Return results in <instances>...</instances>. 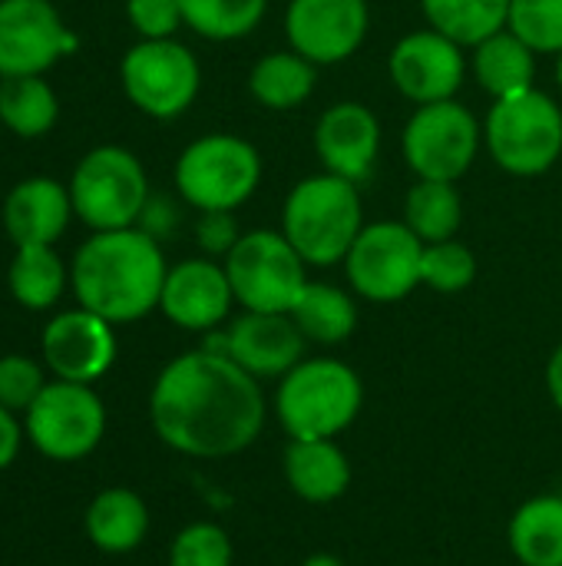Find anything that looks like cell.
<instances>
[{
	"label": "cell",
	"instance_id": "6da1fadb",
	"mask_svg": "<svg viewBox=\"0 0 562 566\" xmlns=\"http://www.w3.org/2000/svg\"><path fill=\"white\" fill-rule=\"evenodd\" d=\"M265 415L258 378L212 348L172 358L149 391L152 431L185 458L215 461L252 448L265 428Z\"/></svg>",
	"mask_w": 562,
	"mask_h": 566
},
{
	"label": "cell",
	"instance_id": "7a4b0ae2",
	"mask_svg": "<svg viewBox=\"0 0 562 566\" xmlns=\"http://www.w3.org/2000/svg\"><path fill=\"white\" fill-rule=\"evenodd\" d=\"M166 272L169 265L159 239L139 226L93 232L73 255L70 289L79 308L109 325H129L159 308Z\"/></svg>",
	"mask_w": 562,
	"mask_h": 566
},
{
	"label": "cell",
	"instance_id": "3957f363",
	"mask_svg": "<svg viewBox=\"0 0 562 566\" xmlns=\"http://www.w3.org/2000/svg\"><path fill=\"white\" fill-rule=\"evenodd\" d=\"M364 229V202L358 182L315 172L291 186L282 206V232L295 252L315 265H344L354 239Z\"/></svg>",
	"mask_w": 562,
	"mask_h": 566
},
{
	"label": "cell",
	"instance_id": "277c9868",
	"mask_svg": "<svg viewBox=\"0 0 562 566\" xmlns=\"http://www.w3.org/2000/svg\"><path fill=\"white\" fill-rule=\"evenodd\" d=\"M364 405V385L358 371L338 358H301L285 378H278L275 415L288 438L315 441L338 438L354 424Z\"/></svg>",
	"mask_w": 562,
	"mask_h": 566
},
{
	"label": "cell",
	"instance_id": "5b68a950",
	"mask_svg": "<svg viewBox=\"0 0 562 566\" xmlns=\"http://www.w3.org/2000/svg\"><path fill=\"white\" fill-rule=\"evenodd\" d=\"M484 146L510 176L533 179L550 172L562 156V106L537 86L494 99L484 119Z\"/></svg>",
	"mask_w": 562,
	"mask_h": 566
},
{
	"label": "cell",
	"instance_id": "8992f818",
	"mask_svg": "<svg viewBox=\"0 0 562 566\" xmlns=\"http://www.w3.org/2000/svg\"><path fill=\"white\" fill-rule=\"evenodd\" d=\"M176 189L199 212H235L262 182L258 149L235 133H205L176 159Z\"/></svg>",
	"mask_w": 562,
	"mask_h": 566
},
{
	"label": "cell",
	"instance_id": "52a82bcc",
	"mask_svg": "<svg viewBox=\"0 0 562 566\" xmlns=\"http://www.w3.org/2000/svg\"><path fill=\"white\" fill-rule=\"evenodd\" d=\"M73 216L93 232L132 229L149 202V179L136 153L123 146L89 149L70 176Z\"/></svg>",
	"mask_w": 562,
	"mask_h": 566
},
{
	"label": "cell",
	"instance_id": "ba28073f",
	"mask_svg": "<svg viewBox=\"0 0 562 566\" xmlns=\"http://www.w3.org/2000/svg\"><path fill=\"white\" fill-rule=\"evenodd\" d=\"M222 265L229 272L235 302L245 312L291 315L308 285V262L295 252L282 229L242 232Z\"/></svg>",
	"mask_w": 562,
	"mask_h": 566
},
{
	"label": "cell",
	"instance_id": "9c48e42d",
	"mask_svg": "<svg viewBox=\"0 0 562 566\" xmlns=\"http://www.w3.org/2000/svg\"><path fill=\"white\" fill-rule=\"evenodd\" d=\"M119 80L123 93L139 113L152 119H176L195 103L202 86V66L195 53L176 36L139 40L126 50L119 63Z\"/></svg>",
	"mask_w": 562,
	"mask_h": 566
},
{
	"label": "cell",
	"instance_id": "30bf717a",
	"mask_svg": "<svg viewBox=\"0 0 562 566\" xmlns=\"http://www.w3.org/2000/svg\"><path fill=\"white\" fill-rule=\"evenodd\" d=\"M23 434L50 461H79L96 451L106 434L103 398L89 385L46 381L36 401L23 411Z\"/></svg>",
	"mask_w": 562,
	"mask_h": 566
},
{
	"label": "cell",
	"instance_id": "8fae6325",
	"mask_svg": "<svg viewBox=\"0 0 562 566\" xmlns=\"http://www.w3.org/2000/svg\"><path fill=\"white\" fill-rule=\"evenodd\" d=\"M484 126L470 106L457 99L417 106L404 126L401 149L417 179L457 182L477 159Z\"/></svg>",
	"mask_w": 562,
	"mask_h": 566
},
{
	"label": "cell",
	"instance_id": "7c38bea8",
	"mask_svg": "<svg viewBox=\"0 0 562 566\" xmlns=\"http://www.w3.org/2000/svg\"><path fill=\"white\" fill-rule=\"evenodd\" d=\"M421 262L424 242L401 219H384L361 229L344 259V272L354 295L374 305H394L421 285Z\"/></svg>",
	"mask_w": 562,
	"mask_h": 566
},
{
	"label": "cell",
	"instance_id": "4fadbf2b",
	"mask_svg": "<svg viewBox=\"0 0 562 566\" xmlns=\"http://www.w3.org/2000/svg\"><path fill=\"white\" fill-rule=\"evenodd\" d=\"M457 40L444 36L441 30H414L391 46L388 76L401 96L417 106L454 99L467 80L470 60Z\"/></svg>",
	"mask_w": 562,
	"mask_h": 566
},
{
	"label": "cell",
	"instance_id": "5bb4252c",
	"mask_svg": "<svg viewBox=\"0 0 562 566\" xmlns=\"http://www.w3.org/2000/svg\"><path fill=\"white\" fill-rule=\"evenodd\" d=\"M368 0H288L285 7L288 46L315 66L351 60L368 40Z\"/></svg>",
	"mask_w": 562,
	"mask_h": 566
},
{
	"label": "cell",
	"instance_id": "9a60e30c",
	"mask_svg": "<svg viewBox=\"0 0 562 566\" xmlns=\"http://www.w3.org/2000/svg\"><path fill=\"white\" fill-rule=\"evenodd\" d=\"M76 46L50 0H0V80L43 76Z\"/></svg>",
	"mask_w": 562,
	"mask_h": 566
},
{
	"label": "cell",
	"instance_id": "2e32d148",
	"mask_svg": "<svg viewBox=\"0 0 562 566\" xmlns=\"http://www.w3.org/2000/svg\"><path fill=\"white\" fill-rule=\"evenodd\" d=\"M305 335L291 315L242 312L225 332L209 335L202 348L229 355L252 378H285L305 358Z\"/></svg>",
	"mask_w": 562,
	"mask_h": 566
},
{
	"label": "cell",
	"instance_id": "e0dca14e",
	"mask_svg": "<svg viewBox=\"0 0 562 566\" xmlns=\"http://www.w3.org/2000/svg\"><path fill=\"white\" fill-rule=\"evenodd\" d=\"M40 348H43V365L60 381H76V385L99 381L116 361L113 325L86 308L60 312L56 318H50Z\"/></svg>",
	"mask_w": 562,
	"mask_h": 566
},
{
	"label": "cell",
	"instance_id": "ac0fdd59",
	"mask_svg": "<svg viewBox=\"0 0 562 566\" xmlns=\"http://www.w3.org/2000/svg\"><path fill=\"white\" fill-rule=\"evenodd\" d=\"M235 305V292L225 265L215 259H182L169 265L159 308L162 315L185 332H215Z\"/></svg>",
	"mask_w": 562,
	"mask_h": 566
},
{
	"label": "cell",
	"instance_id": "d6986e66",
	"mask_svg": "<svg viewBox=\"0 0 562 566\" xmlns=\"http://www.w3.org/2000/svg\"><path fill=\"white\" fill-rule=\"evenodd\" d=\"M315 153L325 172L364 182L381 153V119L358 99L331 103L315 123Z\"/></svg>",
	"mask_w": 562,
	"mask_h": 566
},
{
	"label": "cell",
	"instance_id": "ffe728a7",
	"mask_svg": "<svg viewBox=\"0 0 562 566\" xmlns=\"http://www.w3.org/2000/svg\"><path fill=\"white\" fill-rule=\"evenodd\" d=\"M73 216L70 186L33 176L17 182L3 199V229L13 245H53Z\"/></svg>",
	"mask_w": 562,
	"mask_h": 566
},
{
	"label": "cell",
	"instance_id": "44dd1931",
	"mask_svg": "<svg viewBox=\"0 0 562 566\" xmlns=\"http://www.w3.org/2000/svg\"><path fill=\"white\" fill-rule=\"evenodd\" d=\"M282 468L295 497L308 504H335L351 488V461L335 438H291Z\"/></svg>",
	"mask_w": 562,
	"mask_h": 566
},
{
	"label": "cell",
	"instance_id": "7402d4cb",
	"mask_svg": "<svg viewBox=\"0 0 562 566\" xmlns=\"http://www.w3.org/2000/svg\"><path fill=\"white\" fill-rule=\"evenodd\" d=\"M83 527L96 551L132 554L149 534V507L129 488H106L89 501Z\"/></svg>",
	"mask_w": 562,
	"mask_h": 566
},
{
	"label": "cell",
	"instance_id": "603a6c76",
	"mask_svg": "<svg viewBox=\"0 0 562 566\" xmlns=\"http://www.w3.org/2000/svg\"><path fill=\"white\" fill-rule=\"evenodd\" d=\"M470 70L484 93H490L494 99H507L537 86V50L523 43L510 27H503L474 46Z\"/></svg>",
	"mask_w": 562,
	"mask_h": 566
},
{
	"label": "cell",
	"instance_id": "cb8c5ba5",
	"mask_svg": "<svg viewBox=\"0 0 562 566\" xmlns=\"http://www.w3.org/2000/svg\"><path fill=\"white\" fill-rule=\"evenodd\" d=\"M315 83H318V66L311 60H305L301 53H295L291 46L265 53L248 70L252 99L275 113H288V109L308 103L315 93Z\"/></svg>",
	"mask_w": 562,
	"mask_h": 566
},
{
	"label": "cell",
	"instance_id": "d4e9b609",
	"mask_svg": "<svg viewBox=\"0 0 562 566\" xmlns=\"http://www.w3.org/2000/svg\"><path fill=\"white\" fill-rule=\"evenodd\" d=\"M513 557L523 566H562V497L540 494L517 507L507 527Z\"/></svg>",
	"mask_w": 562,
	"mask_h": 566
},
{
	"label": "cell",
	"instance_id": "484cf974",
	"mask_svg": "<svg viewBox=\"0 0 562 566\" xmlns=\"http://www.w3.org/2000/svg\"><path fill=\"white\" fill-rule=\"evenodd\" d=\"M291 318L305 342L315 345H341L358 328V305L354 298L331 285V282H308L301 298L291 308Z\"/></svg>",
	"mask_w": 562,
	"mask_h": 566
},
{
	"label": "cell",
	"instance_id": "4316f807",
	"mask_svg": "<svg viewBox=\"0 0 562 566\" xmlns=\"http://www.w3.org/2000/svg\"><path fill=\"white\" fill-rule=\"evenodd\" d=\"M70 272L63 259L53 252V245H17L10 269H7V285L10 295L30 308V312H46L60 302L66 292Z\"/></svg>",
	"mask_w": 562,
	"mask_h": 566
},
{
	"label": "cell",
	"instance_id": "83f0119b",
	"mask_svg": "<svg viewBox=\"0 0 562 566\" xmlns=\"http://www.w3.org/2000/svg\"><path fill=\"white\" fill-rule=\"evenodd\" d=\"M464 222V199L457 192V182L441 179H417L404 199V226L424 242H444L457 239Z\"/></svg>",
	"mask_w": 562,
	"mask_h": 566
},
{
	"label": "cell",
	"instance_id": "f1b7e54d",
	"mask_svg": "<svg viewBox=\"0 0 562 566\" xmlns=\"http://www.w3.org/2000/svg\"><path fill=\"white\" fill-rule=\"evenodd\" d=\"M56 116H60V103L43 76H3L0 80V123L10 133L23 139L46 136Z\"/></svg>",
	"mask_w": 562,
	"mask_h": 566
},
{
	"label": "cell",
	"instance_id": "f546056e",
	"mask_svg": "<svg viewBox=\"0 0 562 566\" xmlns=\"http://www.w3.org/2000/svg\"><path fill=\"white\" fill-rule=\"evenodd\" d=\"M421 10L434 30L470 50L510 20V0H421Z\"/></svg>",
	"mask_w": 562,
	"mask_h": 566
},
{
	"label": "cell",
	"instance_id": "4dcf8cb0",
	"mask_svg": "<svg viewBox=\"0 0 562 566\" xmlns=\"http://www.w3.org/2000/svg\"><path fill=\"white\" fill-rule=\"evenodd\" d=\"M185 27L205 40L229 43L258 30L268 13V0H179Z\"/></svg>",
	"mask_w": 562,
	"mask_h": 566
},
{
	"label": "cell",
	"instance_id": "1f68e13d",
	"mask_svg": "<svg viewBox=\"0 0 562 566\" xmlns=\"http://www.w3.org/2000/svg\"><path fill=\"white\" fill-rule=\"evenodd\" d=\"M480 262L470 245L460 239H444L424 245V262H421V285L441 292V295H457L467 292L477 282Z\"/></svg>",
	"mask_w": 562,
	"mask_h": 566
},
{
	"label": "cell",
	"instance_id": "d6a6232c",
	"mask_svg": "<svg viewBox=\"0 0 562 566\" xmlns=\"http://www.w3.org/2000/svg\"><path fill=\"white\" fill-rule=\"evenodd\" d=\"M507 27L537 53H560L562 0H510Z\"/></svg>",
	"mask_w": 562,
	"mask_h": 566
},
{
	"label": "cell",
	"instance_id": "836d02e7",
	"mask_svg": "<svg viewBox=\"0 0 562 566\" xmlns=\"http://www.w3.org/2000/svg\"><path fill=\"white\" fill-rule=\"evenodd\" d=\"M235 551L219 524L199 521L176 534L169 547V566H232Z\"/></svg>",
	"mask_w": 562,
	"mask_h": 566
},
{
	"label": "cell",
	"instance_id": "e575fe53",
	"mask_svg": "<svg viewBox=\"0 0 562 566\" xmlns=\"http://www.w3.org/2000/svg\"><path fill=\"white\" fill-rule=\"evenodd\" d=\"M46 388L43 365L26 355H3L0 358V405L7 411H26L36 395Z\"/></svg>",
	"mask_w": 562,
	"mask_h": 566
},
{
	"label": "cell",
	"instance_id": "d590c367",
	"mask_svg": "<svg viewBox=\"0 0 562 566\" xmlns=\"http://www.w3.org/2000/svg\"><path fill=\"white\" fill-rule=\"evenodd\" d=\"M126 17L142 40H169L185 27L179 0H126Z\"/></svg>",
	"mask_w": 562,
	"mask_h": 566
},
{
	"label": "cell",
	"instance_id": "8d00e7d4",
	"mask_svg": "<svg viewBox=\"0 0 562 566\" xmlns=\"http://www.w3.org/2000/svg\"><path fill=\"white\" fill-rule=\"evenodd\" d=\"M238 239H242V229H238L235 212H225V209L199 212V219H195V242H199V249L209 259H225L235 249Z\"/></svg>",
	"mask_w": 562,
	"mask_h": 566
},
{
	"label": "cell",
	"instance_id": "74e56055",
	"mask_svg": "<svg viewBox=\"0 0 562 566\" xmlns=\"http://www.w3.org/2000/svg\"><path fill=\"white\" fill-rule=\"evenodd\" d=\"M139 222H146V226H139L142 232H149L152 239H162V235H169L176 229V206L169 199H152L149 196Z\"/></svg>",
	"mask_w": 562,
	"mask_h": 566
},
{
	"label": "cell",
	"instance_id": "f35d334b",
	"mask_svg": "<svg viewBox=\"0 0 562 566\" xmlns=\"http://www.w3.org/2000/svg\"><path fill=\"white\" fill-rule=\"evenodd\" d=\"M23 438H26V434H23V428L17 424V415L7 411V408L0 405V471H7V468L17 461Z\"/></svg>",
	"mask_w": 562,
	"mask_h": 566
},
{
	"label": "cell",
	"instance_id": "ab89813d",
	"mask_svg": "<svg viewBox=\"0 0 562 566\" xmlns=\"http://www.w3.org/2000/svg\"><path fill=\"white\" fill-rule=\"evenodd\" d=\"M547 391H550L553 405L562 411V342L547 361Z\"/></svg>",
	"mask_w": 562,
	"mask_h": 566
},
{
	"label": "cell",
	"instance_id": "60d3db41",
	"mask_svg": "<svg viewBox=\"0 0 562 566\" xmlns=\"http://www.w3.org/2000/svg\"><path fill=\"white\" fill-rule=\"evenodd\" d=\"M301 566H348L341 557H335V554H311L308 560Z\"/></svg>",
	"mask_w": 562,
	"mask_h": 566
},
{
	"label": "cell",
	"instance_id": "b9f144b4",
	"mask_svg": "<svg viewBox=\"0 0 562 566\" xmlns=\"http://www.w3.org/2000/svg\"><path fill=\"white\" fill-rule=\"evenodd\" d=\"M556 83H560V90H562V50L556 53Z\"/></svg>",
	"mask_w": 562,
	"mask_h": 566
}]
</instances>
